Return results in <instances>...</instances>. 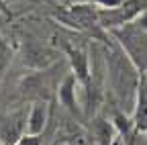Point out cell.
I'll list each match as a JSON object with an SVG mask.
<instances>
[{
    "label": "cell",
    "instance_id": "6da1fadb",
    "mask_svg": "<svg viewBox=\"0 0 147 145\" xmlns=\"http://www.w3.org/2000/svg\"><path fill=\"white\" fill-rule=\"evenodd\" d=\"M104 65H106V82L110 86L115 100L125 111H133L137 98L139 69L125 55V51L110 39L104 47Z\"/></svg>",
    "mask_w": 147,
    "mask_h": 145
},
{
    "label": "cell",
    "instance_id": "7a4b0ae2",
    "mask_svg": "<svg viewBox=\"0 0 147 145\" xmlns=\"http://www.w3.org/2000/svg\"><path fill=\"white\" fill-rule=\"evenodd\" d=\"M108 35L125 51V55L139 69V74L147 71V29H143L137 21H133L108 31Z\"/></svg>",
    "mask_w": 147,
    "mask_h": 145
},
{
    "label": "cell",
    "instance_id": "3957f363",
    "mask_svg": "<svg viewBox=\"0 0 147 145\" xmlns=\"http://www.w3.org/2000/svg\"><path fill=\"white\" fill-rule=\"evenodd\" d=\"M147 10V0H125L115 6H98V27L102 31H113L127 23L137 21Z\"/></svg>",
    "mask_w": 147,
    "mask_h": 145
},
{
    "label": "cell",
    "instance_id": "277c9868",
    "mask_svg": "<svg viewBox=\"0 0 147 145\" xmlns=\"http://www.w3.org/2000/svg\"><path fill=\"white\" fill-rule=\"evenodd\" d=\"M57 100H59V104L65 108V111L71 115V117H82V108H80V104H78V80H76V76L71 74V71H67V74H63V78L59 80V84H57Z\"/></svg>",
    "mask_w": 147,
    "mask_h": 145
},
{
    "label": "cell",
    "instance_id": "5b68a950",
    "mask_svg": "<svg viewBox=\"0 0 147 145\" xmlns=\"http://www.w3.org/2000/svg\"><path fill=\"white\" fill-rule=\"evenodd\" d=\"M25 121H27L25 111H16V113L0 117V143L16 145L25 135Z\"/></svg>",
    "mask_w": 147,
    "mask_h": 145
},
{
    "label": "cell",
    "instance_id": "8992f818",
    "mask_svg": "<svg viewBox=\"0 0 147 145\" xmlns=\"http://www.w3.org/2000/svg\"><path fill=\"white\" fill-rule=\"evenodd\" d=\"M67 21L76 29H88V31L100 29L98 27V6L96 4H74L67 8Z\"/></svg>",
    "mask_w": 147,
    "mask_h": 145
},
{
    "label": "cell",
    "instance_id": "52a82bcc",
    "mask_svg": "<svg viewBox=\"0 0 147 145\" xmlns=\"http://www.w3.org/2000/svg\"><path fill=\"white\" fill-rule=\"evenodd\" d=\"M67 61H69V71L76 76L78 84L84 88V92L88 90L90 84V57L88 53L80 47H69L67 49Z\"/></svg>",
    "mask_w": 147,
    "mask_h": 145
},
{
    "label": "cell",
    "instance_id": "ba28073f",
    "mask_svg": "<svg viewBox=\"0 0 147 145\" xmlns=\"http://www.w3.org/2000/svg\"><path fill=\"white\" fill-rule=\"evenodd\" d=\"M49 121V104L47 100H35L27 113L25 121V133L27 135H41Z\"/></svg>",
    "mask_w": 147,
    "mask_h": 145
},
{
    "label": "cell",
    "instance_id": "9c48e42d",
    "mask_svg": "<svg viewBox=\"0 0 147 145\" xmlns=\"http://www.w3.org/2000/svg\"><path fill=\"white\" fill-rule=\"evenodd\" d=\"M92 133H94V139L98 145H110L117 135V129L113 123L102 121V119H94L92 121Z\"/></svg>",
    "mask_w": 147,
    "mask_h": 145
},
{
    "label": "cell",
    "instance_id": "30bf717a",
    "mask_svg": "<svg viewBox=\"0 0 147 145\" xmlns=\"http://www.w3.org/2000/svg\"><path fill=\"white\" fill-rule=\"evenodd\" d=\"M131 113H147V71L139 74V84H137V98Z\"/></svg>",
    "mask_w": 147,
    "mask_h": 145
},
{
    "label": "cell",
    "instance_id": "8fae6325",
    "mask_svg": "<svg viewBox=\"0 0 147 145\" xmlns=\"http://www.w3.org/2000/svg\"><path fill=\"white\" fill-rule=\"evenodd\" d=\"M0 8H2V4H0Z\"/></svg>",
    "mask_w": 147,
    "mask_h": 145
}]
</instances>
